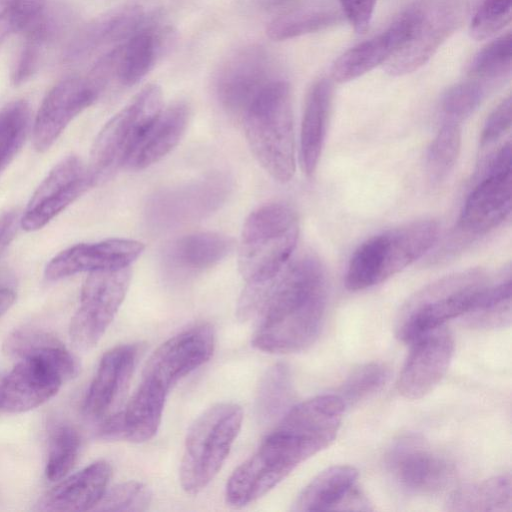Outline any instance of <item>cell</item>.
<instances>
[{"label":"cell","mask_w":512,"mask_h":512,"mask_svg":"<svg viewBox=\"0 0 512 512\" xmlns=\"http://www.w3.org/2000/svg\"><path fill=\"white\" fill-rule=\"evenodd\" d=\"M176 34L170 26L147 22L119 45L116 77L124 86H133L143 79L155 64L172 48Z\"/></svg>","instance_id":"cell-23"},{"label":"cell","mask_w":512,"mask_h":512,"mask_svg":"<svg viewBox=\"0 0 512 512\" xmlns=\"http://www.w3.org/2000/svg\"><path fill=\"white\" fill-rule=\"evenodd\" d=\"M259 284L262 302L252 345L268 353H294L312 345L322 328L327 301L319 260L304 256Z\"/></svg>","instance_id":"cell-1"},{"label":"cell","mask_w":512,"mask_h":512,"mask_svg":"<svg viewBox=\"0 0 512 512\" xmlns=\"http://www.w3.org/2000/svg\"><path fill=\"white\" fill-rule=\"evenodd\" d=\"M30 128L31 110L26 101H13L0 110V172L21 149Z\"/></svg>","instance_id":"cell-37"},{"label":"cell","mask_w":512,"mask_h":512,"mask_svg":"<svg viewBox=\"0 0 512 512\" xmlns=\"http://www.w3.org/2000/svg\"><path fill=\"white\" fill-rule=\"evenodd\" d=\"M3 376L1 373H0V389H1V383H2V379H3Z\"/></svg>","instance_id":"cell-51"},{"label":"cell","mask_w":512,"mask_h":512,"mask_svg":"<svg viewBox=\"0 0 512 512\" xmlns=\"http://www.w3.org/2000/svg\"><path fill=\"white\" fill-rule=\"evenodd\" d=\"M483 96V85L475 80L461 82L450 87L440 102L443 122L460 124L476 110Z\"/></svg>","instance_id":"cell-43"},{"label":"cell","mask_w":512,"mask_h":512,"mask_svg":"<svg viewBox=\"0 0 512 512\" xmlns=\"http://www.w3.org/2000/svg\"><path fill=\"white\" fill-rule=\"evenodd\" d=\"M215 346L213 329L206 323L189 327L161 344L150 356L140 383L168 396L185 376L206 363Z\"/></svg>","instance_id":"cell-11"},{"label":"cell","mask_w":512,"mask_h":512,"mask_svg":"<svg viewBox=\"0 0 512 512\" xmlns=\"http://www.w3.org/2000/svg\"><path fill=\"white\" fill-rule=\"evenodd\" d=\"M460 147V124L443 122L426 157V171L431 183L438 184L448 176L455 166Z\"/></svg>","instance_id":"cell-39"},{"label":"cell","mask_w":512,"mask_h":512,"mask_svg":"<svg viewBox=\"0 0 512 512\" xmlns=\"http://www.w3.org/2000/svg\"><path fill=\"white\" fill-rule=\"evenodd\" d=\"M386 464L398 485L414 494L437 493L454 476L452 463L415 435L399 438L390 448Z\"/></svg>","instance_id":"cell-15"},{"label":"cell","mask_w":512,"mask_h":512,"mask_svg":"<svg viewBox=\"0 0 512 512\" xmlns=\"http://www.w3.org/2000/svg\"><path fill=\"white\" fill-rule=\"evenodd\" d=\"M512 36L510 32L496 38L472 59L469 74L474 80H496L511 72Z\"/></svg>","instance_id":"cell-41"},{"label":"cell","mask_w":512,"mask_h":512,"mask_svg":"<svg viewBox=\"0 0 512 512\" xmlns=\"http://www.w3.org/2000/svg\"><path fill=\"white\" fill-rule=\"evenodd\" d=\"M91 187L87 166L75 155L57 163L32 194L20 226L28 232L46 226L59 213Z\"/></svg>","instance_id":"cell-16"},{"label":"cell","mask_w":512,"mask_h":512,"mask_svg":"<svg viewBox=\"0 0 512 512\" xmlns=\"http://www.w3.org/2000/svg\"><path fill=\"white\" fill-rule=\"evenodd\" d=\"M152 499L144 483L127 481L107 489L93 510L140 512L148 509Z\"/></svg>","instance_id":"cell-44"},{"label":"cell","mask_w":512,"mask_h":512,"mask_svg":"<svg viewBox=\"0 0 512 512\" xmlns=\"http://www.w3.org/2000/svg\"><path fill=\"white\" fill-rule=\"evenodd\" d=\"M107 83L108 79L93 68L84 77L57 83L43 99L32 125L35 150L47 151L69 123L97 100Z\"/></svg>","instance_id":"cell-12"},{"label":"cell","mask_w":512,"mask_h":512,"mask_svg":"<svg viewBox=\"0 0 512 512\" xmlns=\"http://www.w3.org/2000/svg\"><path fill=\"white\" fill-rule=\"evenodd\" d=\"M382 234V280L385 281L422 257L434 245L439 225L432 219H424Z\"/></svg>","instance_id":"cell-27"},{"label":"cell","mask_w":512,"mask_h":512,"mask_svg":"<svg viewBox=\"0 0 512 512\" xmlns=\"http://www.w3.org/2000/svg\"><path fill=\"white\" fill-rule=\"evenodd\" d=\"M141 351L138 343L122 344L102 356L84 402L88 417L102 421L121 411Z\"/></svg>","instance_id":"cell-18"},{"label":"cell","mask_w":512,"mask_h":512,"mask_svg":"<svg viewBox=\"0 0 512 512\" xmlns=\"http://www.w3.org/2000/svg\"><path fill=\"white\" fill-rule=\"evenodd\" d=\"M383 234L363 242L353 253L346 272L345 285L351 291L364 290L382 280Z\"/></svg>","instance_id":"cell-36"},{"label":"cell","mask_w":512,"mask_h":512,"mask_svg":"<svg viewBox=\"0 0 512 512\" xmlns=\"http://www.w3.org/2000/svg\"><path fill=\"white\" fill-rule=\"evenodd\" d=\"M511 121L512 101L508 96L488 116L481 134V145H488L504 135L510 129Z\"/></svg>","instance_id":"cell-46"},{"label":"cell","mask_w":512,"mask_h":512,"mask_svg":"<svg viewBox=\"0 0 512 512\" xmlns=\"http://www.w3.org/2000/svg\"><path fill=\"white\" fill-rule=\"evenodd\" d=\"M243 411L235 403H218L190 426L179 470L182 489L191 495L205 489L220 471L239 434Z\"/></svg>","instance_id":"cell-4"},{"label":"cell","mask_w":512,"mask_h":512,"mask_svg":"<svg viewBox=\"0 0 512 512\" xmlns=\"http://www.w3.org/2000/svg\"><path fill=\"white\" fill-rule=\"evenodd\" d=\"M230 190L231 181L222 173L162 190L150 198L146 209L147 220L159 230L201 220L221 206Z\"/></svg>","instance_id":"cell-10"},{"label":"cell","mask_w":512,"mask_h":512,"mask_svg":"<svg viewBox=\"0 0 512 512\" xmlns=\"http://www.w3.org/2000/svg\"><path fill=\"white\" fill-rule=\"evenodd\" d=\"M356 33H365L370 25L377 0H338Z\"/></svg>","instance_id":"cell-47"},{"label":"cell","mask_w":512,"mask_h":512,"mask_svg":"<svg viewBox=\"0 0 512 512\" xmlns=\"http://www.w3.org/2000/svg\"><path fill=\"white\" fill-rule=\"evenodd\" d=\"M511 280L486 285L476 307L466 314L472 328L497 329L510 324Z\"/></svg>","instance_id":"cell-35"},{"label":"cell","mask_w":512,"mask_h":512,"mask_svg":"<svg viewBox=\"0 0 512 512\" xmlns=\"http://www.w3.org/2000/svg\"><path fill=\"white\" fill-rule=\"evenodd\" d=\"M413 22L409 6L386 30L343 53L332 65L333 80L344 83L385 64L410 38Z\"/></svg>","instance_id":"cell-21"},{"label":"cell","mask_w":512,"mask_h":512,"mask_svg":"<svg viewBox=\"0 0 512 512\" xmlns=\"http://www.w3.org/2000/svg\"><path fill=\"white\" fill-rule=\"evenodd\" d=\"M112 475L110 464L98 460L67 477L47 492L38 504L39 510L81 512L93 510Z\"/></svg>","instance_id":"cell-24"},{"label":"cell","mask_w":512,"mask_h":512,"mask_svg":"<svg viewBox=\"0 0 512 512\" xmlns=\"http://www.w3.org/2000/svg\"><path fill=\"white\" fill-rule=\"evenodd\" d=\"M512 0H475L471 8L469 31L476 40L493 37L512 17Z\"/></svg>","instance_id":"cell-42"},{"label":"cell","mask_w":512,"mask_h":512,"mask_svg":"<svg viewBox=\"0 0 512 512\" xmlns=\"http://www.w3.org/2000/svg\"><path fill=\"white\" fill-rule=\"evenodd\" d=\"M15 301V293L8 288H0V316L6 313Z\"/></svg>","instance_id":"cell-50"},{"label":"cell","mask_w":512,"mask_h":512,"mask_svg":"<svg viewBox=\"0 0 512 512\" xmlns=\"http://www.w3.org/2000/svg\"><path fill=\"white\" fill-rule=\"evenodd\" d=\"M299 235L296 212L281 203L254 210L246 219L239 243L238 266L247 283L277 276L290 259Z\"/></svg>","instance_id":"cell-3"},{"label":"cell","mask_w":512,"mask_h":512,"mask_svg":"<svg viewBox=\"0 0 512 512\" xmlns=\"http://www.w3.org/2000/svg\"><path fill=\"white\" fill-rule=\"evenodd\" d=\"M20 217L17 210H7L0 214V255L15 237Z\"/></svg>","instance_id":"cell-48"},{"label":"cell","mask_w":512,"mask_h":512,"mask_svg":"<svg viewBox=\"0 0 512 512\" xmlns=\"http://www.w3.org/2000/svg\"><path fill=\"white\" fill-rule=\"evenodd\" d=\"M65 379L50 363L40 358L20 359L3 376L0 408L11 413L34 409L59 391Z\"/></svg>","instance_id":"cell-20"},{"label":"cell","mask_w":512,"mask_h":512,"mask_svg":"<svg viewBox=\"0 0 512 512\" xmlns=\"http://www.w3.org/2000/svg\"><path fill=\"white\" fill-rule=\"evenodd\" d=\"M53 16L43 11L25 28V38L11 74L14 85L26 82L37 71L46 46L57 33L58 22Z\"/></svg>","instance_id":"cell-34"},{"label":"cell","mask_w":512,"mask_h":512,"mask_svg":"<svg viewBox=\"0 0 512 512\" xmlns=\"http://www.w3.org/2000/svg\"><path fill=\"white\" fill-rule=\"evenodd\" d=\"M343 16L330 1L311 0L274 18L266 32L275 41L287 40L327 29L340 23Z\"/></svg>","instance_id":"cell-31"},{"label":"cell","mask_w":512,"mask_h":512,"mask_svg":"<svg viewBox=\"0 0 512 512\" xmlns=\"http://www.w3.org/2000/svg\"><path fill=\"white\" fill-rule=\"evenodd\" d=\"M298 1L299 0H258L260 6L272 11L288 10L295 6Z\"/></svg>","instance_id":"cell-49"},{"label":"cell","mask_w":512,"mask_h":512,"mask_svg":"<svg viewBox=\"0 0 512 512\" xmlns=\"http://www.w3.org/2000/svg\"><path fill=\"white\" fill-rule=\"evenodd\" d=\"M130 280V267L88 273L69 326L71 341L77 348L88 350L99 342L120 308Z\"/></svg>","instance_id":"cell-9"},{"label":"cell","mask_w":512,"mask_h":512,"mask_svg":"<svg viewBox=\"0 0 512 512\" xmlns=\"http://www.w3.org/2000/svg\"><path fill=\"white\" fill-rule=\"evenodd\" d=\"M143 250L141 242L122 238L77 244L51 259L45 268V277L56 281L82 272L130 267Z\"/></svg>","instance_id":"cell-19"},{"label":"cell","mask_w":512,"mask_h":512,"mask_svg":"<svg viewBox=\"0 0 512 512\" xmlns=\"http://www.w3.org/2000/svg\"><path fill=\"white\" fill-rule=\"evenodd\" d=\"M306 460L307 456L298 444L272 431L228 479L226 502L233 507H243L256 501Z\"/></svg>","instance_id":"cell-6"},{"label":"cell","mask_w":512,"mask_h":512,"mask_svg":"<svg viewBox=\"0 0 512 512\" xmlns=\"http://www.w3.org/2000/svg\"><path fill=\"white\" fill-rule=\"evenodd\" d=\"M46 0H0V44L31 24L44 11Z\"/></svg>","instance_id":"cell-45"},{"label":"cell","mask_w":512,"mask_h":512,"mask_svg":"<svg viewBox=\"0 0 512 512\" xmlns=\"http://www.w3.org/2000/svg\"><path fill=\"white\" fill-rule=\"evenodd\" d=\"M486 283L464 276L436 284L415 296L404 307L396 324V335L411 343L422 334L465 316L477 305Z\"/></svg>","instance_id":"cell-7"},{"label":"cell","mask_w":512,"mask_h":512,"mask_svg":"<svg viewBox=\"0 0 512 512\" xmlns=\"http://www.w3.org/2000/svg\"><path fill=\"white\" fill-rule=\"evenodd\" d=\"M332 94L331 82L323 78L313 84L306 98L300 133V162L308 177L315 173L321 156Z\"/></svg>","instance_id":"cell-28"},{"label":"cell","mask_w":512,"mask_h":512,"mask_svg":"<svg viewBox=\"0 0 512 512\" xmlns=\"http://www.w3.org/2000/svg\"><path fill=\"white\" fill-rule=\"evenodd\" d=\"M273 80L268 55L258 46L236 50L220 66L214 81L217 100L227 114L243 119L259 93Z\"/></svg>","instance_id":"cell-14"},{"label":"cell","mask_w":512,"mask_h":512,"mask_svg":"<svg viewBox=\"0 0 512 512\" xmlns=\"http://www.w3.org/2000/svg\"><path fill=\"white\" fill-rule=\"evenodd\" d=\"M357 478L358 471L352 466H331L320 472L301 491L292 510H345L350 497L357 490Z\"/></svg>","instance_id":"cell-29"},{"label":"cell","mask_w":512,"mask_h":512,"mask_svg":"<svg viewBox=\"0 0 512 512\" xmlns=\"http://www.w3.org/2000/svg\"><path fill=\"white\" fill-rule=\"evenodd\" d=\"M389 368L381 362H370L356 368L344 380L336 394L344 407L352 406L373 396L387 383Z\"/></svg>","instance_id":"cell-40"},{"label":"cell","mask_w":512,"mask_h":512,"mask_svg":"<svg viewBox=\"0 0 512 512\" xmlns=\"http://www.w3.org/2000/svg\"><path fill=\"white\" fill-rule=\"evenodd\" d=\"M162 106L160 87L147 85L103 126L93 143L87 165L91 186L108 180L127 165Z\"/></svg>","instance_id":"cell-5"},{"label":"cell","mask_w":512,"mask_h":512,"mask_svg":"<svg viewBox=\"0 0 512 512\" xmlns=\"http://www.w3.org/2000/svg\"><path fill=\"white\" fill-rule=\"evenodd\" d=\"M294 393L288 367L277 363L262 376L256 395V412L262 423L279 421L292 407Z\"/></svg>","instance_id":"cell-33"},{"label":"cell","mask_w":512,"mask_h":512,"mask_svg":"<svg viewBox=\"0 0 512 512\" xmlns=\"http://www.w3.org/2000/svg\"><path fill=\"white\" fill-rule=\"evenodd\" d=\"M512 507L510 475H499L454 491L448 501L451 511L509 512Z\"/></svg>","instance_id":"cell-32"},{"label":"cell","mask_w":512,"mask_h":512,"mask_svg":"<svg viewBox=\"0 0 512 512\" xmlns=\"http://www.w3.org/2000/svg\"><path fill=\"white\" fill-rule=\"evenodd\" d=\"M145 20L143 9L135 4L117 7L96 17L82 27L70 41L64 61L71 65L76 64L102 48L127 40Z\"/></svg>","instance_id":"cell-22"},{"label":"cell","mask_w":512,"mask_h":512,"mask_svg":"<svg viewBox=\"0 0 512 512\" xmlns=\"http://www.w3.org/2000/svg\"><path fill=\"white\" fill-rule=\"evenodd\" d=\"M511 144L492 158L485 177L475 186L461 211L458 228L469 235H483L499 226L511 212Z\"/></svg>","instance_id":"cell-13"},{"label":"cell","mask_w":512,"mask_h":512,"mask_svg":"<svg viewBox=\"0 0 512 512\" xmlns=\"http://www.w3.org/2000/svg\"><path fill=\"white\" fill-rule=\"evenodd\" d=\"M4 352L18 360L40 358L53 365L65 381L79 371L76 358L52 333L35 327H24L12 332L3 345Z\"/></svg>","instance_id":"cell-30"},{"label":"cell","mask_w":512,"mask_h":512,"mask_svg":"<svg viewBox=\"0 0 512 512\" xmlns=\"http://www.w3.org/2000/svg\"><path fill=\"white\" fill-rule=\"evenodd\" d=\"M410 6L414 14L411 36L384 66L392 76L423 66L456 30L464 12V0H417Z\"/></svg>","instance_id":"cell-8"},{"label":"cell","mask_w":512,"mask_h":512,"mask_svg":"<svg viewBox=\"0 0 512 512\" xmlns=\"http://www.w3.org/2000/svg\"><path fill=\"white\" fill-rule=\"evenodd\" d=\"M190 117L185 102L178 101L162 108L139 141L126 167L141 170L170 153L184 135Z\"/></svg>","instance_id":"cell-26"},{"label":"cell","mask_w":512,"mask_h":512,"mask_svg":"<svg viewBox=\"0 0 512 512\" xmlns=\"http://www.w3.org/2000/svg\"><path fill=\"white\" fill-rule=\"evenodd\" d=\"M247 142L257 161L275 180L285 183L295 172L291 90L284 80L270 82L244 117Z\"/></svg>","instance_id":"cell-2"},{"label":"cell","mask_w":512,"mask_h":512,"mask_svg":"<svg viewBox=\"0 0 512 512\" xmlns=\"http://www.w3.org/2000/svg\"><path fill=\"white\" fill-rule=\"evenodd\" d=\"M80 449V437L73 426L64 422L52 425L48 436V453L45 467L47 479H63L73 468Z\"/></svg>","instance_id":"cell-38"},{"label":"cell","mask_w":512,"mask_h":512,"mask_svg":"<svg viewBox=\"0 0 512 512\" xmlns=\"http://www.w3.org/2000/svg\"><path fill=\"white\" fill-rule=\"evenodd\" d=\"M233 246V240L220 233H192L173 241L164 252L163 262L173 274L190 276L219 263Z\"/></svg>","instance_id":"cell-25"},{"label":"cell","mask_w":512,"mask_h":512,"mask_svg":"<svg viewBox=\"0 0 512 512\" xmlns=\"http://www.w3.org/2000/svg\"><path fill=\"white\" fill-rule=\"evenodd\" d=\"M397 387L406 399H420L441 382L454 352V341L446 327L432 329L411 342Z\"/></svg>","instance_id":"cell-17"}]
</instances>
